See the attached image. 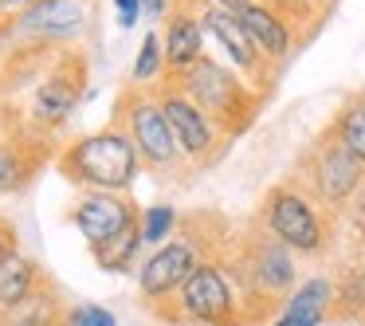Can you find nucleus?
I'll list each match as a JSON object with an SVG mask.
<instances>
[{
	"label": "nucleus",
	"instance_id": "f257e3e1",
	"mask_svg": "<svg viewBox=\"0 0 365 326\" xmlns=\"http://www.w3.org/2000/svg\"><path fill=\"white\" fill-rule=\"evenodd\" d=\"M173 83L205 111V118L212 122L224 138L244 134V130L255 122V114H259V98H263L259 91H255L247 79H240L236 71H228L224 63L208 59V56H200L197 63Z\"/></svg>",
	"mask_w": 365,
	"mask_h": 326
},
{
	"label": "nucleus",
	"instance_id": "f03ea898",
	"mask_svg": "<svg viewBox=\"0 0 365 326\" xmlns=\"http://www.w3.org/2000/svg\"><path fill=\"white\" fill-rule=\"evenodd\" d=\"M59 169L67 181L83 185V189H106V193H126L142 173V158H138L134 142L122 126H106L98 134L75 138L63 153H59Z\"/></svg>",
	"mask_w": 365,
	"mask_h": 326
},
{
	"label": "nucleus",
	"instance_id": "7ed1b4c3",
	"mask_svg": "<svg viewBox=\"0 0 365 326\" xmlns=\"http://www.w3.org/2000/svg\"><path fill=\"white\" fill-rule=\"evenodd\" d=\"M259 224L279 244L302 255H322L326 244H330V213L322 205H314L294 181H283L267 193Z\"/></svg>",
	"mask_w": 365,
	"mask_h": 326
},
{
	"label": "nucleus",
	"instance_id": "20e7f679",
	"mask_svg": "<svg viewBox=\"0 0 365 326\" xmlns=\"http://www.w3.org/2000/svg\"><path fill=\"white\" fill-rule=\"evenodd\" d=\"M299 185L314 205H322L326 213H338L354 200V193L365 185V165L338 142V138L326 130L310 153L302 158V173H299Z\"/></svg>",
	"mask_w": 365,
	"mask_h": 326
},
{
	"label": "nucleus",
	"instance_id": "39448f33",
	"mask_svg": "<svg viewBox=\"0 0 365 326\" xmlns=\"http://www.w3.org/2000/svg\"><path fill=\"white\" fill-rule=\"evenodd\" d=\"M169 299H177L173 318H189L200 326H247L236 283L220 260H205Z\"/></svg>",
	"mask_w": 365,
	"mask_h": 326
},
{
	"label": "nucleus",
	"instance_id": "423d86ee",
	"mask_svg": "<svg viewBox=\"0 0 365 326\" xmlns=\"http://www.w3.org/2000/svg\"><path fill=\"white\" fill-rule=\"evenodd\" d=\"M122 114H118V126L130 134V142H134L138 158L145 161V165L153 169H173L177 161H181V150H177L173 134H169V122L165 114H161V103L153 91L145 87H130L126 95H122Z\"/></svg>",
	"mask_w": 365,
	"mask_h": 326
},
{
	"label": "nucleus",
	"instance_id": "0eeeda50",
	"mask_svg": "<svg viewBox=\"0 0 365 326\" xmlns=\"http://www.w3.org/2000/svg\"><path fill=\"white\" fill-rule=\"evenodd\" d=\"M205 260H216V255H208V232L185 228V236L165 240V244H161L150 260H142V268H138V287H142L145 302L169 299Z\"/></svg>",
	"mask_w": 365,
	"mask_h": 326
},
{
	"label": "nucleus",
	"instance_id": "6e6552de",
	"mask_svg": "<svg viewBox=\"0 0 365 326\" xmlns=\"http://www.w3.org/2000/svg\"><path fill=\"white\" fill-rule=\"evenodd\" d=\"M153 95H158V103H161V114H165L169 134H173L181 158H189V161H208L216 150H220L224 134L205 118V111H200V106L192 103V98L185 95L181 87H177V83H165V79H161L158 87H153Z\"/></svg>",
	"mask_w": 365,
	"mask_h": 326
},
{
	"label": "nucleus",
	"instance_id": "1a4fd4ad",
	"mask_svg": "<svg viewBox=\"0 0 365 326\" xmlns=\"http://www.w3.org/2000/svg\"><path fill=\"white\" fill-rule=\"evenodd\" d=\"M83 91H87V67H83V56H59V63L43 75V83L36 87L32 103H28V114H32L36 126L56 130L59 122L71 118V111L79 106Z\"/></svg>",
	"mask_w": 365,
	"mask_h": 326
},
{
	"label": "nucleus",
	"instance_id": "9d476101",
	"mask_svg": "<svg viewBox=\"0 0 365 326\" xmlns=\"http://www.w3.org/2000/svg\"><path fill=\"white\" fill-rule=\"evenodd\" d=\"M142 208L126 197V193H106V189H87L71 208V224L83 240L91 244V252L103 244H110L118 232L134 228Z\"/></svg>",
	"mask_w": 365,
	"mask_h": 326
},
{
	"label": "nucleus",
	"instance_id": "9b49d317",
	"mask_svg": "<svg viewBox=\"0 0 365 326\" xmlns=\"http://www.w3.org/2000/svg\"><path fill=\"white\" fill-rule=\"evenodd\" d=\"M200 28H205V36H212L216 44H220V51L232 59V63L240 67V75H247V79L255 83V91H267L271 79H275V67L267 63V59L259 56V51L252 48V40H247V32L240 28L236 12L228 9H216V4H208V0H200Z\"/></svg>",
	"mask_w": 365,
	"mask_h": 326
},
{
	"label": "nucleus",
	"instance_id": "f8f14e48",
	"mask_svg": "<svg viewBox=\"0 0 365 326\" xmlns=\"http://www.w3.org/2000/svg\"><path fill=\"white\" fill-rule=\"evenodd\" d=\"M236 252L244 255V263L252 268V275L259 279V283L267 287L275 299H287V295H291L294 279H299V268H294V252H291L287 244H279V240L271 236L263 224L240 240Z\"/></svg>",
	"mask_w": 365,
	"mask_h": 326
},
{
	"label": "nucleus",
	"instance_id": "ddd939ff",
	"mask_svg": "<svg viewBox=\"0 0 365 326\" xmlns=\"http://www.w3.org/2000/svg\"><path fill=\"white\" fill-rule=\"evenodd\" d=\"M12 28L40 44H67L87 28V0H43L36 9L20 12Z\"/></svg>",
	"mask_w": 365,
	"mask_h": 326
},
{
	"label": "nucleus",
	"instance_id": "4468645a",
	"mask_svg": "<svg viewBox=\"0 0 365 326\" xmlns=\"http://www.w3.org/2000/svg\"><path fill=\"white\" fill-rule=\"evenodd\" d=\"M236 20L247 32L252 48L259 51L271 67H279L294 51V28L287 24L271 4H263V0H247L244 9H236Z\"/></svg>",
	"mask_w": 365,
	"mask_h": 326
},
{
	"label": "nucleus",
	"instance_id": "2eb2a0df",
	"mask_svg": "<svg viewBox=\"0 0 365 326\" xmlns=\"http://www.w3.org/2000/svg\"><path fill=\"white\" fill-rule=\"evenodd\" d=\"M200 0L197 9H169L165 16V36H161V51H165V79H181L200 56H205V28H200Z\"/></svg>",
	"mask_w": 365,
	"mask_h": 326
},
{
	"label": "nucleus",
	"instance_id": "dca6fc26",
	"mask_svg": "<svg viewBox=\"0 0 365 326\" xmlns=\"http://www.w3.org/2000/svg\"><path fill=\"white\" fill-rule=\"evenodd\" d=\"M330 315H334V283L326 275H314L302 287H294L283 315L271 326H322Z\"/></svg>",
	"mask_w": 365,
	"mask_h": 326
},
{
	"label": "nucleus",
	"instance_id": "f3484780",
	"mask_svg": "<svg viewBox=\"0 0 365 326\" xmlns=\"http://www.w3.org/2000/svg\"><path fill=\"white\" fill-rule=\"evenodd\" d=\"M43 283H48V279H43L40 263L16 248L9 260L0 263V315H9L12 307H20V302H24L28 295H36Z\"/></svg>",
	"mask_w": 365,
	"mask_h": 326
},
{
	"label": "nucleus",
	"instance_id": "a211bd4d",
	"mask_svg": "<svg viewBox=\"0 0 365 326\" xmlns=\"http://www.w3.org/2000/svg\"><path fill=\"white\" fill-rule=\"evenodd\" d=\"M67 315H59V302L51 295V287L43 283L36 295H28L20 307H12L9 315H0V326H67Z\"/></svg>",
	"mask_w": 365,
	"mask_h": 326
},
{
	"label": "nucleus",
	"instance_id": "6ab92c4d",
	"mask_svg": "<svg viewBox=\"0 0 365 326\" xmlns=\"http://www.w3.org/2000/svg\"><path fill=\"white\" fill-rule=\"evenodd\" d=\"M330 134L338 138V142L346 146V150H349V153H354V158L365 165V103H361V98L346 103L338 114H334Z\"/></svg>",
	"mask_w": 365,
	"mask_h": 326
},
{
	"label": "nucleus",
	"instance_id": "aec40b11",
	"mask_svg": "<svg viewBox=\"0 0 365 326\" xmlns=\"http://www.w3.org/2000/svg\"><path fill=\"white\" fill-rule=\"evenodd\" d=\"M138 252H142V232H138V224H134V228L118 232L110 244L95 248V260H98V268H106V271H130L138 263Z\"/></svg>",
	"mask_w": 365,
	"mask_h": 326
},
{
	"label": "nucleus",
	"instance_id": "412c9836",
	"mask_svg": "<svg viewBox=\"0 0 365 326\" xmlns=\"http://www.w3.org/2000/svg\"><path fill=\"white\" fill-rule=\"evenodd\" d=\"M165 79V51H161V36L145 32L142 48L134 59V75H130V87H158Z\"/></svg>",
	"mask_w": 365,
	"mask_h": 326
},
{
	"label": "nucleus",
	"instance_id": "4be33fe9",
	"mask_svg": "<svg viewBox=\"0 0 365 326\" xmlns=\"http://www.w3.org/2000/svg\"><path fill=\"white\" fill-rule=\"evenodd\" d=\"M177 208H169V205H150V208H142L138 213V232H142V244H165L169 236L177 232Z\"/></svg>",
	"mask_w": 365,
	"mask_h": 326
},
{
	"label": "nucleus",
	"instance_id": "5701e85b",
	"mask_svg": "<svg viewBox=\"0 0 365 326\" xmlns=\"http://www.w3.org/2000/svg\"><path fill=\"white\" fill-rule=\"evenodd\" d=\"M32 181V161L12 142H0V193H16Z\"/></svg>",
	"mask_w": 365,
	"mask_h": 326
},
{
	"label": "nucleus",
	"instance_id": "b1692460",
	"mask_svg": "<svg viewBox=\"0 0 365 326\" xmlns=\"http://www.w3.org/2000/svg\"><path fill=\"white\" fill-rule=\"evenodd\" d=\"M263 4H271L291 28L294 24H310V20L322 16V0H263Z\"/></svg>",
	"mask_w": 365,
	"mask_h": 326
},
{
	"label": "nucleus",
	"instance_id": "393cba45",
	"mask_svg": "<svg viewBox=\"0 0 365 326\" xmlns=\"http://www.w3.org/2000/svg\"><path fill=\"white\" fill-rule=\"evenodd\" d=\"M63 322L67 326H118V318H114L106 307H98V302H83V307L67 310Z\"/></svg>",
	"mask_w": 365,
	"mask_h": 326
},
{
	"label": "nucleus",
	"instance_id": "a878e982",
	"mask_svg": "<svg viewBox=\"0 0 365 326\" xmlns=\"http://www.w3.org/2000/svg\"><path fill=\"white\" fill-rule=\"evenodd\" d=\"M114 12H118L122 32H130V28L142 20V0H114Z\"/></svg>",
	"mask_w": 365,
	"mask_h": 326
},
{
	"label": "nucleus",
	"instance_id": "bb28decb",
	"mask_svg": "<svg viewBox=\"0 0 365 326\" xmlns=\"http://www.w3.org/2000/svg\"><path fill=\"white\" fill-rule=\"evenodd\" d=\"M346 213H349V224H354V232H357V236H365V185L354 193V200L346 205Z\"/></svg>",
	"mask_w": 365,
	"mask_h": 326
},
{
	"label": "nucleus",
	"instance_id": "cd10ccee",
	"mask_svg": "<svg viewBox=\"0 0 365 326\" xmlns=\"http://www.w3.org/2000/svg\"><path fill=\"white\" fill-rule=\"evenodd\" d=\"M12 252H16V232H12L9 220H0V263L9 260Z\"/></svg>",
	"mask_w": 365,
	"mask_h": 326
},
{
	"label": "nucleus",
	"instance_id": "c85d7f7f",
	"mask_svg": "<svg viewBox=\"0 0 365 326\" xmlns=\"http://www.w3.org/2000/svg\"><path fill=\"white\" fill-rule=\"evenodd\" d=\"M142 16L165 20V16H169V0H142Z\"/></svg>",
	"mask_w": 365,
	"mask_h": 326
},
{
	"label": "nucleus",
	"instance_id": "c756f323",
	"mask_svg": "<svg viewBox=\"0 0 365 326\" xmlns=\"http://www.w3.org/2000/svg\"><path fill=\"white\" fill-rule=\"evenodd\" d=\"M36 4H43V0H9V9H12V16H20V12L36 9Z\"/></svg>",
	"mask_w": 365,
	"mask_h": 326
},
{
	"label": "nucleus",
	"instance_id": "7c9ffc66",
	"mask_svg": "<svg viewBox=\"0 0 365 326\" xmlns=\"http://www.w3.org/2000/svg\"><path fill=\"white\" fill-rule=\"evenodd\" d=\"M208 4H216V9H228V12H236V9H244L247 0H208Z\"/></svg>",
	"mask_w": 365,
	"mask_h": 326
},
{
	"label": "nucleus",
	"instance_id": "2f4dec72",
	"mask_svg": "<svg viewBox=\"0 0 365 326\" xmlns=\"http://www.w3.org/2000/svg\"><path fill=\"white\" fill-rule=\"evenodd\" d=\"M361 271H365V236H361Z\"/></svg>",
	"mask_w": 365,
	"mask_h": 326
},
{
	"label": "nucleus",
	"instance_id": "473e14b6",
	"mask_svg": "<svg viewBox=\"0 0 365 326\" xmlns=\"http://www.w3.org/2000/svg\"><path fill=\"white\" fill-rule=\"evenodd\" d=\"M361 103H365V91H361Z\"/></svg>",
	"mask_w": 365,
	"mask_h": 326
}]
</instances>
